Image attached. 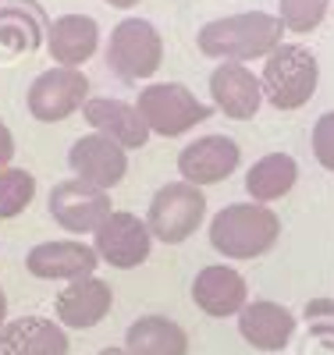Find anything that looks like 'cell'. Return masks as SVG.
Wrapping results in <instances>:
<instances>
[{
	"label": "cell",
	"instance_id": "obj_1",
	"mask_svg": "<svg viewBox=\"0 0 334 355\" xmlns=\"http://www.w3.org/2000/svg\"><path fill=\"white\" fill-rule=\"evenodd\" d=\"M285 25L270 11H242L228 15L217 21H206L199 28V53L214 57L221 64H249V61H267L270 53L281 46Z\"/></svg>",
	"mask_w": 334,
	"mask_h": 355
},
{
	"label": "cell",
	"instance_id": "obj_2",
	"mask_svg": "<svg viewBox=\"0 0 334 355\" xmlns=\"http://www.w3.org/2000/svg\"><path fill=\"white\" fill-rule=\"evenodd\" d=\"M281 239V220L270 206L231 202L210 220V245L228 259H260Z\"/></svg>",
	"mask_w": 334,
	"mask_h": 355
},
{
	"label": "cell",
	"instance_id": "obj_3",
	"mask_svg": "<svg viewBox=\"0 0 334 355\" xmlns=\"http://www.w3.org/2000/svg\"><path fill=\"white\" fill-rule=\"evenodd\" d=\"M317 85H320V64H317V53L306 46L281 43L263 61L260 89H263V100L278 110L306 107L317 93Z\"/></svg>",
	"mask_w": 334,
	"mask_h": 355
},
{
	"label": "cell",
	"instance_id": "obj_4",
	"mask_svg": "<svg viewBox=\"0 0 334 355\" xmlns=\"http://www.w3.org/2000/svg\"><path fill=\"white\" fill-rule=\"evenodd\" d=\"M135 110L146 121L149 135H164V139H174V135H185L189 128L203 125L214 107H203L196 100V93L181 82H149L139 89V100H135Z\"/></svg>",
	"mask_w": 334,
	"mask_h": 355
},
{
	"label": "cell",
	"instance_id": "obj_5",
	"mask_svg": "<svg viewBox=\"0 0 334 355\" xmlns=\"http://www.w3.org/2000/svg\"><path fill=\"white\" fill-rule=\"evenodd\" d=\"M107 68L121 82L153 78L164 64V36L153 21L146 18H125L110 28L107 40Z\"/></svg>",
	"mask_w": 334,
	"mask_h": 355
},
{
	"label": "cell",
	"instance_id": "obj_6",
	"mask_svg": "<svg viewBox=\"0 0 334 355\" xmlns=\"http://www.w3.org/2000/svg\"><path fill=\"white\" fill-rule=\"evenodd\" d=\"M203 220H206V192L189 182H167L164 189H157L146 210L149 234L164 245H181L185 239H192Z\"/></svg>",
	"mask_w": 334,
	"mask_h": 355
},
{
	"label": "cell",
	"instance_id": "obj_7",
	"mask_svg": "<svg viewBox=\"0 0 334 355\" xmlns=\"http://www.w3.org/2000/svg\"><path fill=\"white\" fill-rule=\"evenodd\" d=\"M89 100V78L82 75V68H47L33 78L28 85V96H25V107L28 114L43 125H53V121H65L75 110H82Z\"/></svg>",
	"mask_w": 334,
	"mask_h": 355
},
{
	"label": "cell",
	"instance_id": "obj_8",
	"mask_svg": "<svg viewBox=\"0 0 334 355\" xmlns=\"http://www.w3.org/2000/svg\"><path fill=\"white\" fill-rule=\"evenodd\" d=\"M50 217L65 227L68 234H97V227L114 214L110 210V192L82 182V178H68L50 189Z\"/></svg>",
	"mask_w": 334,
	"mask_h": 355
},
{
	"label": "cell",
	"instance_id": "obj_9",
	"mask_svg": "<svg viewBox=\"0 0 334 355\" xmlns=\"http://www.w3.org/2000/svg\"><path fill=\"white\" fill-rule=\"evenodd\" d=\"M97 256L114 266V270H135L153 252V234H149L146 220H139L128 210H114L93 234Z\"/></svg>",
	"mask_w": 334,
	"mask_h": 355
},
{
	"label": "cell",
	"instance_id": "obj_10",
	"mask_svg": "<svg viewBox=\"0 0 334 355\" xmlns=\"http://www.w3.org/2000/svg\"><path fill=\"white\" fill-rule=\"evenodd\" d=\"M238 164H242V150L228 135H203L178 153L181 182H189L196 189L224 182V178H231L238 171Z\"/></svg>",
	"mask_w": 334,
	"mask_h": 355
},
{
	"label": "cell",
	"instance_id": "obj_11",
	"mask_svg": "<svg viewBox=\"0 0 334 355\" xmlns=\"http://www.w3.org/2000/svg\"><path fill=\"white\" fill-rule=\"evenodd\" d=\"M128 150L125 146H117L114 139L107 135H82L72 142V150H68V167L75 178H82V182L89 185H97V189H114L121 178H125L128 171Z\"/></svg>",
	"mask_w": 334,
	"mask_h": 355
},
{
	"label": "cell",
	"instance_id": "obj_12",
	"mask_svg": "<svg viewBox=\"0 0 334 355\" xmlns=\"http://www.w3.org/2000/svg\"><path fill=\"white\" fill-rule=\"evenodd\" d=\"M97 249L65 239V242H40L36 249H28L25 266L28 274L40 281H78V277H93L97 274Z\"/></svg>",
	"mask_w": 334,
	"mask_h": 355
},
{
	"label": "cell",
	"instance_id": "obj_13",
	"mask_svg": "<svg viewBox=\"0 0 334 355\" xmlns=\"http://www.w3.org/2000/svg\"><path fill=\"white\" fill-rule=\"evenodd\" d=\"M210 100L231 121H253L263 103L260 75H253L249 64H217L210 75Z\"/></svg>",
	"mask_w": 334,
	"mask_h": 355
},
{
	"label": "cell",
	"instance_id": "obj_14",
	"mask_svg": "<svg viewBox=\"0 0 334 355\" xmlns=\"http://www.w3.org/2000/svg\"><path fill=\"white\" fill-rule=\"evenodd\" d=\"M85 121L93 132L114 139L117 146H125V150H142V146L149 142V128L146 121L139 117L135 103L128 100H117V96H89L85 107Z\"/></svg>",
	"mask_w": 334,
	"mask_h": 355
},
{
	"label": "cell",
	"instance_id": "obj_15",
	"mask_svg": "<svg viewBox=\"0 0 334 355\" xmlns=\"http://www.w3.org/2000/svg\"><path fill=\"white\" fill-rule=\"evenodd\" d=\"M192 302L206 313V316H238L242 306L249 302V288L246 277H242L235 266L214 263V266H203L192 281Z\"/></svg>",
	"mask_w": 334,
	"mask_h": 355
},
{
	"label": "cell",
	"instance_id": "obj_16",
	"mask_svg": "<svg viewBox=\"0 0 334 355\" xmlns=\"http://www.w3.org/2000/svg\"><path fill=\"white\" fill-rule=\"evenodd\" d=\"M114 291L103 277H78L68 281L65 291L57 295V320L68 331H89L110 313Z\"/></svg>",
	"mask_w": 334,
	"mask_h": 355
},
{
	"label": "cell",
	"instance_id": "obj_17",
	"mask_svg": "<svg viewBox=\"0 0 334 355\" xmlns=\"http://www.w3.org/2000/svg\"><path fill=\"white\" fill-rule=\"evenodd\" d=\"M0 355H68V334L47 316H18L0 327Z\"/></svg>",
	"mask_w": 334,
	"mask_h": 355
},
{
	"label": "cell",
	"instance_id": "obj_18",
	"mask_svg": "<svg viewBox=\"0 0 334 355\" xmlns=\"http://www.w3.org/2000/svg\"><path fill=\"white\" fill-rule=\"evenodd\" d=\"M238 334L246 338L256 352H281L288 348L292 334H295V316L278 306V302H246L238 313Z\"/></svg>",
	"mask_w": 334,
	"mask_h": 355
},
{
	"label": "cell",
	"instance_id": "obj_19",
	"mask_svg": "<svg viewBox=\"0 0 334 355\" xmlns=\"http://www.w3.org/2000/svg\"><path fill=\"white\" fill-rule=\"evenodd\" d=\"M100 46V28L89 15H60L47 33V50L60 68H82Z\"/></svg>",
	"mask_w": 334,
	"mask_h": 355
},
{
	"label": "cell",
	"instance_id": "obj_20",
	"mask_svg": "<svg viewBox=\"0 0 334 355\" xmlns=\"http://www.w3.org/2000/svg\"><path fill=\"white\" fill-rule=\"evenodd\" d=\"M125 352L128 355H189V334L178 320L149 313L128 323Z\"/></svg>",
	"mask_w": 334,
	"mask_h": 355
},
{
	"label": "cell",
	"instance_id": "obj_21",
	"mask_svg": "<svg viewBox=\"0 0 334 355\" xmlns=\"http://www.w3.org/2000/svg\"><path fill=\"white\" fill-rule=\"evenodd\" d=\"M295 182H299V164L288 153H267L249 167L246 192H249V202L270 206V202L285 199L295 189Z\"/></svg>",
	"mask_w": 334,
	"mask_h": 355
},
{
	"label": "cell",
	"instance_id": "obj_22",
	"mask_svg": "<svg viewBox=\"0 0 334 355\" xmlns=\"http://www.w3.org/2000/svg\"><path fill=\"white\" fill-rule=\"evenodd\" d=\"M36 199V178L25 167H8L0 171V220H11L25 214Z\"/></svg>",
	"mask_w": 334,
	"mask_h": 355
},
{
	"label": "cell",
	"instance_id": "obj_23",
	"mask_svg": "<svg viewBox=\"0 0 334 355\" xmlns=\"http://www.w3.org/2000/svg\"><path fill=\"white\" fill-rule=\"evenodd\" d=\"M331 8V0H278V18L285 25V33L306 36L324 21Z\"/></svg>",
	"mask_w": 334,
	"mask_h": 355
},
{
	"label": "cell",
	"instance_id": "obj_24",
	"mask_svg": "<svg viewBox=\"0 0 334 355\" xmlns=\"http://www.w3.org/2000/svg\"><path fill=\"white\" fill-rule=\"evenodd\" d=\"M302 316H306V323H310V334L334 348V302L331 299H313Z\"/></svg>",
	"mask_w": 334,
	"mask_h": 355
},
{
	"label": "cell",
	"instance_id": "obj_25",
	"mask_svg": "<svg viewBox=\"0 0 334 355\" xmlns=\"http://www.w3.org/2000/svg\"><path fill=\"white\" fill-rule=\"evenodd\" d=\"M313 157L320 167L334 171V110H327L313 125Z\"/></svg>",
	"mask_w": 334,
	"mask_h": 355
},
{
	"label": "cell",
	"instance_id": "obj_26",
	"mask_svg": "<svg viewBox=\"0 0 334 355\" xmlns=\"http://www.w3.org/2000/svg\"><path fill=\"white\" fill-rule=\"evenodd\" d=\"M11 160H15V135L4 121H0V171H8Z\"/></svg>",
	"mask_w": 334,
	"mask_h": 355
},
{
	"label": "cell",
	"instance_id": "obj_27",
	"mask_svg": "<svg viewBox=\"0 0 334 355\" xmlns=\"http://www.w3.org/2000/svg\"><path fill=\"white\" fill-rule=\"evenodd\" d=\"M8 323V295H4V288H0V327Z\"/></svg>",
	"mask_w": 334,
	"mask_h": 355
},
{
	"label": "cell",
	"instance_id": "obj_28",
	"mask_svg": "<svg viewBox=\"0 0 334 355\" xmlns=\"http://www.w3.org/2000/svg\"><path fill=\"white\" fill-rule=\"evenodd\" d=\"M107 4H110V8H117V11H128V8H135V4H139V0H107Z\"/></svg>",
	"mask_w": 334,
	"mask_h": 355
},
{
	"label": "cell",
	"instance_id": "obj_29",
	"mask_svg": "<svg viewBox=\"0 0 334 355\" xmlns=\"http://www.w3.org/2000/svg\"><path fill=\"white\" fill-rule=\"evenodd\" d=\"M100 355H128V352H125V348H103Z\"/></svg>",
	"mask_w": 334,
	"mask_h": 355
}]
</instances>
